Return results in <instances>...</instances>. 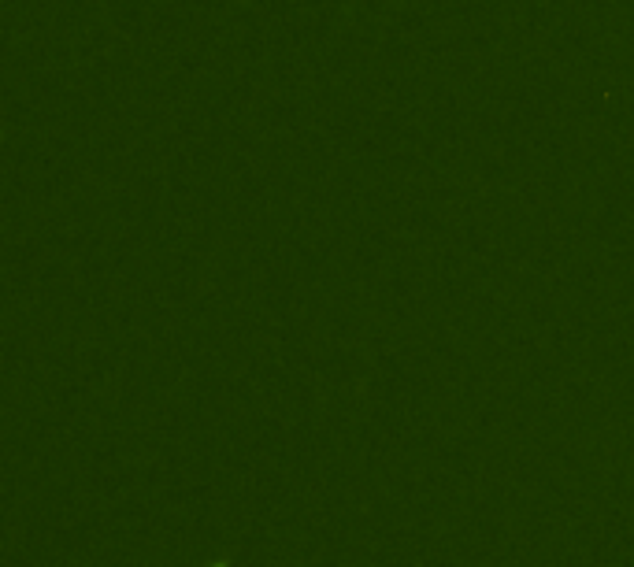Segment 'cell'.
Returning <instances> with one entry per match:
<instances>
[]
</instances>
